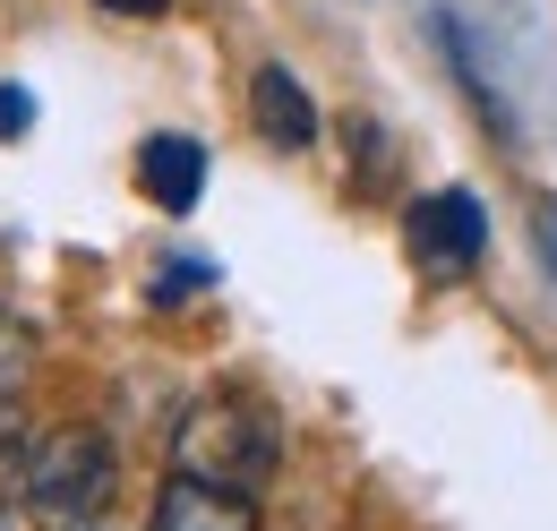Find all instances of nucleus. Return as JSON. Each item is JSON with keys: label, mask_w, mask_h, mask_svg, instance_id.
<instances>
[{"label": "nucleus", "mask_w": 557, "mask_h": 531, "mask_svg": "<svg viewBox=\"0 0 557 531\" xmlns=\"http://www.w3.org/2000/svg\"><path fill=\"white\" fill-rule=\"evenodd\" d=\"M283 464V429L267 403L249 395H207L198 411H181V437H172V471L214 480V489H240V497H267V480Z\"/></svg>", "instance_id": "1"}, {"label": "nucleus", "mask_w": 557, "mask_h": 531, "mask_svg": "<svg viewBox=\"0 0 557 531\" xmlns=\"http://www.w3.org/2000/svg\"><path fill=\"white\" fill-rule=\"evenodd\" d=\"M112 480H121L112 437L77 420V429H52V437H35V446H26L17 506H26V515H44V523H86V515H103Z\"/></svg>", "instance_id": "2"}, {"label": "nucleus", "mask_w": 557, "mask_h": 531, "mask_svg": "<svg viewBox=\"0 0 557 531\" xmlns=\"http://www.w3.org/2000/svg\"><path fill=\"white\" fill-rule=\"evenodd\" d=\"M404 249H412V266L429 274V283H463L472 266L488 258V206L481 189H429V198L404 206Z\"/></svg>", "instance_id": "3"}, {"label": "nucleus", "mask_w": 557, "mask_h": 531, "mask_svg": "<svg viewBox=\"0 0 557 531\" xmlns=\"http://www.w3.org/2000/svg\"><path fill=\"white\" fill-rule=\"evenodd\" d=\"M249 129L267 137L275 155H309L318 146V95L300 86V69H283V61H258L249 69Z\"/></svg>", "instance_id": "4"}, {"label": "nucleus", "mask_w": 557, "mask_h": 531, "mask_svg": "<svg viewBox=\"0 0 557 531\" xmlns=\"http://www.w3.org/2000/svg\"><path fill=\"white\" fill-rule=\"evenodd\" d=\"M429 35H437V52H446V69H455V86H463V103L481 112V129L497 137V146H523V121H515V103L497 95V77H488L481 44H472V26H463L455 9H437V17H429Z\"/></svg>", "instance_id": "5"}, {"label": "nucleus", "mask_w": 557, "mask_h": 531, "mask_svg": "<svg viewBox=\"0 0 557 531\" xmlns=\"http://www.w3.org/2000/svg\"><path fill=\"white\" fill-rule=\"evenodd\" d=\"M146 531H258V497L172 471V480L154 489V515H146Z\"/></svg>", "instance_id": "6"}, {"label": "nucleus", "mask_w": 557, "mask_h": 531, "mask_svg": "<svg viewBox=\"0 0 557 531\" xmlns=\"http://www.w3.org/2000/svg\"><path fill=\"white\" fill-rule=\"evenodd\" d=\"M207 146L198 137H181V129H154L138 146V189H146V206H163V214H189V206L207 198Z\"/></svg>", "instance_id": "7"}, {"label": "nucleus", "mask_w": 557, "mask_h": 531, "mask_svg": "<svg viewBox=\"0 0 557 531\" xmlns=\"http://www.w3.org/2000/svg\"><path fill=\"white\" fill-rule=\"evenodd\" d=\"M35 369V326L17 309H0V395H17V378Z\"/></svg>", "instance_id": "8"}, {"label": "nucleus", "mask_w": 557, "mask_h": 531, "mask_svg": "<svg viewBox=\"0 0 557 531\" xmlns=\"http://www.w3.org/2000/svg\"><path fill=\"white\" fill-rule=\"evenodd\" d=\"M207 274H214L207 258H172L163 274H154V300H181V292H207Z\"/></svg>", "instance_id": "9"}, {"label": "nucleus", "mask_w": 557, "mask_h": 531, "mask_svg": "<svg viewBox=\"0 0 557 531\" xmlns=\"http://www.w3.org/2000/svg\"><path fill=\"white\" fill-rule=\"evenodd\" d=\"M26 129H35V95L26 86H0V146H17Z\"/></svg>", "instance_id": "10"}, {"label": "nucleus", "mask_w": 557, "mask_h": 531, "mask_svg": "<svg viewBox=\"0 0 557 531\" xmlns=\"http://www.w3.org/2000/svg\"><path fill=\"white\" fill-rule=\"evenodd\" d=\"M95 9H112V17H163L172 0H95Z\"/></svg>", "instance_id": "11"}, {"label": "nucleus", "mask_w": 557, "mask_h": 531, "mask_svg": "<svg viewBox=\"0 0 557 531\" xmlns=\"http://www.w3.org/2000/svg\"><path fill=\"white\" fill-rule=\"evenodd\" d=\"M77 531H112V523H77Z\"/></svg>", "instance_id": "12"}]
</instances>
